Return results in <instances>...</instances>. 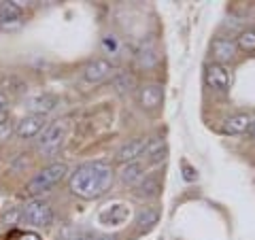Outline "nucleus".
<instances>
[{"instance_id": "obj_7", "label": "nucleus", "mask_w": 255, "mask_h": 240, "mask_svg": "<svg viewBox=\"0 0 255 240\" xmlns=\"http://www.w3.org/2000/svg\"><path fill=\"white\" fill-rule=\"evenodd\" d=\"M109 77H113V66L105 58H96L83 68V79L87 83H102Z\"/></svg>"}, {"instance_id": "obj_20", "label": "nucleus", "mask_w": 255, "mask_h": 240, "mask_svg": "<svg viewBox=\"0 0 255 240\" xmlns=\"http://www.w3.org/2000/svg\"><path fill=\"white\" fill-rule=\"evenodd\" d=\"M236 47L243 49L247 53H253L255 51V30H245L241 32V36L236 38Z\"/></svg>"}, {"instance_id": "obj_3", "label": "nucleus", "mask_w": 255, "mask_h": 240, "mask_svg": "<svg viewBox=\"0 0 255 240\" xmlns=\"http://www.w3.org/2000/svg\"><path fill=\"white\" fill-rule=\"evenodd\" d=\"M21 219L34 228H47L53 223V209L45 200H30L21 211Z\"/></svg>"}, {"instance_id": "obj_18", "label": "nucleus", "mask_w": 255, "mask_h": 240, "mask_svg": "<svg viewBox=\"0 0 255 240\" xmlns=\"http://www.w3.org/2000/svg\"><path fill=\"white\" fill-rule=\"evenodd\" d=\"M142 177H145V166H140L136 162L126 164L122 168V172H119V179H122L124 185H136V183L142 181Z\"/></svg>"}, {"instance_id": "obj_14", "label": "nucleus", "mask_w": 255, "mask_h": 240, "mask_svg": "<svg viewBox=\"0 0 255 240\" xmlns=\"http://www.w3.org/2000/svg\"><path fill=\"white\" fill-rule=\"evenodd\" d=\"M159 191H162V183H159V179L155 177V174L142 177V181L134 185V196H136V198L151 200V198H157Z\"/></svg>"}, {"instance_id": "obj_25", "label": "nucleus", "mask_w": 255, "mask_h": 240, "mask_svg": "<svg viewBox=\"0 0 255 240\" xmlns=\"http://www.w3.org/2000/svg\"><path fill=\"white\" fill-rule=\"evenodd\" d=\"M9 111H4V113H0V125H2V123H6V121H9Z\"/></svg>"}, {"instance_id": "obj_8", "label": "nucleus", "mask_w": 255, "mask_h": 240, "mask_svg": "<svg viewBox=\"0 0 255 240\" xmlns=\"http://www.w3.org/2000/svg\"><path fill=\"white\" fill-rule=\"evenodd\" d=\"M236 41L232 38H215L213 45H211V58H213V64H226V62H232L236 58Z\"/></svg>"}, {"instance_id": "obj_19", "label": "nucleus", "mask_w": 255, "mask_h": 240, "mask_svg": "<svg viewBox=\"0 0 255 240\" xmlns=\"http://www.w3.org/2000/svg\"><path fill=\"white\" fill-rule=\"evenodd\" d=\"M111 85L117 94H128L134 90V77L130 73H117L115 77H111Z\"/></svg>"}, {"instance_id": "obj_12", "label": "nucleus", "mask_w": 255, "mask_h": 240, "mask_svg": "<svg viewBox=\"0 0 255 240\" xmlns=\"http://www.w3.org/2000/svg\"><path fill=\"white\" fill-rule=\"evenodd\" d=\"M45 127H47L45 117L28 115V117H23L17 125H15V134H17L19 138H32V136L41 134V132L45 130Z\"/></svg>"}, {"instance_id": "obj_1", "label": "nucleus", "mask_w": 255, "mask_h": 240, "mask_svg": "<svg viewBox=\"0 0 255 240\" xmlns=\"http://www.w3.org/2000/svg\"><path fill=\"white\" fill-rule=\"evenodd\" d=\"M115 181V172L107 162H85L70 174V191L83 200H96L105 196Z\"/></svg>"}, {"instance_id": "obj_11", "label": "nucleus", "mask_w": 255, "mask_h": 240, "mask_svg": "<svg viewBox=\"0 0 255 240\" xmlns=\"http://www.w3.org/2000/svg\"><path fill=\"white\" fill-rule=\"evenodd\" d=\"M149 145V140L147 138H132V140H128L126 145L117 151V162L119 164H132V162H136V159L145 153V149Z\"/></svg>"}, {"instance_id": "obj_27", "label": "nucleus", "mask_w": 255, "mask_h": 240, "mask_svg": "<svg viewBox=\"0 0 255 240\" xmlns=\"http://www.w3.org/2000/svg\"><path fill=\"white\" fill-rule=\"evenodd\" d=\"M249 136H251V138H255V119H253V123L249 127Z\"/></svg>"}, {"instance_id": "obj_6", "label": "nucleus", "mask_w": 255, "mask_h": 240, "mask_svg": "<svg viewBox=\"0 0 255 240\" xmlns=\"http://www.w3.org/2000/svg\"><path fill=\"white\" fill-rule=\"evenodd\" d=\"M23 26V13L19 2H0V30L15 32Z\"/></svg>"}, {"instance_id": "obj_4", "label": "nucleus", "mask_w": 255, "mask_h": 240, "mask_svg": "<svg viewBox=\"0 0 255 240\" xmlns=\"http://www.w3.org/2000/svg\"><path fill=\"white\" fill-rule=\"evenodd\" d=\"M64 136H66V125H64L62 121L49 123L43 130L41 138H38V149H41L43 153H47V155L58 153L62 142H64Z\"/></svg>"}, {"instance_id": "obj_10", "label": "nucleus", "mask_w": 255, "mask_h": 240, "mask_svg": "<svg viewBox=\"0 0 255 240\" xmlns=\"http://www.w3.org/2000/svg\"><path fill=\"white\" fill-rule=\"evenodd\" d=\"M164 100V87L157 85V83H147L140 87L138 92V102L140 107L145 111H155L159 109V105H162Z\"/></svg>"}, {"instance_id": "obj_28", "label": "nucleus", "mask_w": 255, "mask_h": 240, "mask_svg": "<svg viewBox=\"0 0 255 240\" xmlns=\"http://www.w3.org/2000/svg\"><path fill=\"white\" fill-rule=\"evenodd\" d=\"M70 240H83V238H81V236H77V238H70Z\"/></svg>"}, {"instance_id": "obj_9", "label": "nucleus", "mask_w": 255, "mask_h": 240, "mask_svg": "<svg viewBox=\"0 0 255 240\" xmlns=\"http://www.w3.org/2000/svg\"><path fill=\"white\" fill-rule=\"evenodd\" d=\"M58 105H60V100L51 94H38L26 100V109L30 111V115H38V117L49 115L51 111L58 109Z\"/></svg>"}, {"instance_id": "obj_16", "label": "nucleus", "mask_w": 255, "mask_h": 240, "mask_svg": "<svg viewBox=\"0 0 255 240\" xmlns=\"http://www.w3.org/2000/svg\"><path fill=\"white\" fill-rule=\"evenodd\" d=\"M253 119H255V117L249 115V113L232 115L230 119H226V121H223V132H226V134H245V132H249Z\"/></svg>"}, {"instance_id": "obj_17", "label": "nucleus", "mask_w": 255, "mask_h": 240, "mask_svg": "<svg viewBox=\"0 0 255 240\" xmlns=\"http://www.w3.org/2000/svg\"><path fill=\"white\" fill-rule=\"evenodd\" d=\"M159 221V209L155 206H145V209H140L138 215H136V228L140 234H145V232H151Z\"/></svg>"}, {"instance_id": "obj_21", "label": "nucleus", "mask_w": 255, "mask_h": 240, "mask_svg": "<svg viewBox=\"0 0 255 240\" xmlns=\"http://www.w3.org/2000/svg\"><path fill=\"white\" fill-rule=\"evenodd\" d=\"M138 62H140V66H145V68H149V66H153V64L157 62V55H155V49H142L140 53H138Z\"/></svg>"}, {"instance_id": "obj_2", "label": "nucleus", "mask_w": 255, "mask_h": 240, "mask_svg": "<svg viewBox=\"0 0 255 240\" xmlns=\"http://www.w3.org/2000/svg\"><path fill=\"white\" fill-rule=\"evenodd\" d=\"M66 174H68V166L64 164V162L49 164V166L43 168V170L28 183L26 191H28L30 196H38V194H43V191H49L53 185H58V183L64 177H66Z\"/></svg>"}, {"instance_id": "obj_13", "label": "nucleus", "mask_w": 255, "mask_h": 240, "mask_svg": "<svg viewBox=\"0 0 255 240\" xmlns=\"http://www.w3.org/2000/svg\"><path fill=\"white\" fill-rule=\"evenodd\" d=\"M130 217V209L126 204H111L100 211V221L105 226H122Z\"/></svg>"}, {"instance_id": "obj_15", "label": "nucleus", "mask_w": 255, "mask_h": 240, "mask_svg": "<svg viewBox=\"0 0 255 240\" xmlns=\"http://www.w3.org/2000/svg\"><path fill=\"white\" fill-rule=\"evenodd\" d=\"M166 157H168V145H166V140L164 138L149 140V145L145 149V162L155 166V164H162Z\"/></svg>"}, {"instance_id": "obj_23", "label": "nucleus", "mask_w": 255, "mask_h": 240, "mask_svg": "<svg viewBox=\"0 0 255 240\" xmlns=\"http://www.w3.org/2000/svg\"><path fill=\"white\" fill-rule=\"evenodd\" d=\"M11 132H13V123H11V119H9L6 123L0 125V140H6L11 136Z\"/></svg>"}, {"instance_id": "obj_22", "label": "nucleus", "mask_w": 255, "mask_h": 240, "mask_svg": "<svg viewBox=\"0 0 255 240\" xmlns=\"http://www.w3.org/2000/svg\"><path fill=\"white\" fill-rule=\"evenodd\" d=\"M183 177H185V181H196V177H198L196 168H191L187 162H183Z\"/></svg>"}, {"instance_id": "obj_5", "label": "nucleus", "mask_w": 255, "mask_h": 240, "mask_svg": "<svg viewBox=\"0 0 255 240\" xmlns=\"http://www.w3.org/2000/svg\"><path fill=\"white\" fill-rule=\"evenodd\" d=\"M204 79L211 90L221 92V94H226L230 90V85H232V73H230L226 66H221V64H209Z\"/></svg>"}, {"instance_id": "obj_24", "label": "nucleus", "mask_w": 255, "mask_h": 240, "mask_svg": "<svg viewBox=\"0 0 255 240\" xmlns=\"http://www.w3.org/2000/svg\"><path fill=\"white\" fill-rule=\"evenodd\" d=\"M6 107H9V100H6V96L0 92V113H4Z\"/></svg>"}, {"instance_id": "obj_26", "label": "nucleus", "mask_w": 255, "mask_h": 240, "mask_svg": "<svg viewBox=\"0 0 255 240\" xmlns=\"http://www.w3.org/2000/svg\"><path fill=\"white\" fill-rule=\"evenodd\" d=\"M96 240H122L119 236H111V234H105V236H98Z\"/></svg>"}]
</instances>
